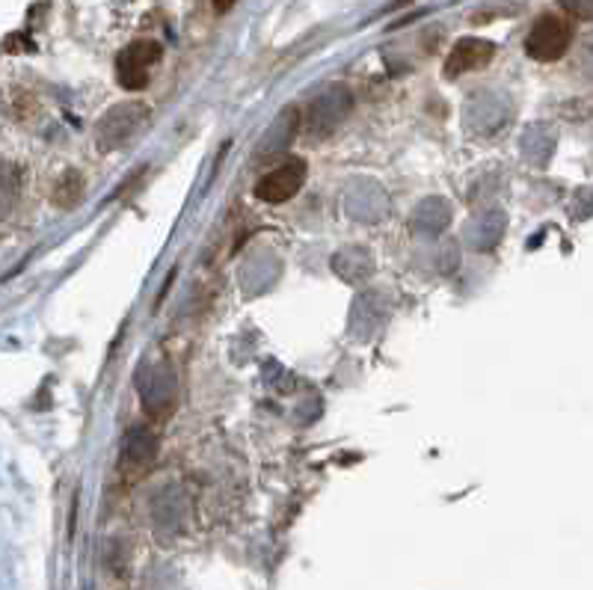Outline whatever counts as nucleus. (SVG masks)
<instances>
[{
  "instance_id": "nucleus-3",
  "label": "nucleus",
  "mask_w": 593,
  "mask_h": 590,
  "mask_svg": "<svg viewBox=\"0 0 593 590\" xmlns=\"http://www.w3.org/2000/svg\"><path fill=\"white\" fill-rule=\"evenodd\" d=\"M164 57V48L152 39L131 42L119 57H116V81L128 92H140L152 81V69Z\"/></svg>"
},
{
  "instance_id": "nucleus-8",
  "label": "nucleus",
  "mask_w": 593,
  "mask_h": 590,
  "mask_svg": "<svg viewBox=\"0 0 593 590\" xmlns=\"http://www.w3.org/2000/svg\"><path fill=\"white\" fill-rule=\"evenodd\" d=\"M561 3V10L567 15H573V19H593V0H558Z\"/></svg>"
},
{
  "instance_id": "nucleus-4",
  "label": "nucleus",
  "mask_w": 593,
  "mask_h": 590,
  "mask_svg": "<svg viewBox=\"0 0 593 590\" xmlns=\"http://www.w3.org/2000/svg\"><path fill=\"white\" fill-rule=\"evenodd\" d=\"M306 161L300 158H288V161L277 163L270 173H265L256 184V196L267 205H279L294 199L300 194V187L306 182Z\"/></svg>"
},
{
  "instance_id": "nucleus-6",
  "label": "nucleus",
  "mask_w": 593,
  "mask_h": 590,
  "mask_svg": "<svg viewBox=\"0 0 593 590\" xmlns=\"http://www.w3.org/2000/svg\"><path fill=\"white\" fill-rule=\"evenodd\" d=\"M496 57V45L490 39H461L454 48H451L449 60H445V78L449 81H457L461 74L478 72L484 66H490V60Z\"/></svg>"
},
{
  "instance_id": "nucleus-5",
  "label": "nucleus",
  "mask_w": 593,
  "mask_h": 590,
  "mask_svg": "<svg viewBox=\"0 0 593 590\" xmlns=\"http://www.w3.org/2000/svg\"><path fill=\"white\" fill-rule=\"evenodd\" d=\"M146 107L143 104H119L113 107L107 116H104L98 128H95V137H98V146L102 149H116L123 146L125 140H131L137 128L143 125Z\"/></svg>"
},
{
  "instance_id": "nucleus-7",
  "label": "nucleus",
  "mask_w": 593,
  "mask_h": 590,
  "mask_svg": "<svg viewBox=\"0 0 593 590\" xmlns=\"http://www.w3.org/2000/svg\"><path fill=\"white\" fill-rule=\"evenodd\" d=\"M83 194V178L74 170H69V173L62 175L60 182H57V187H54V203L60 205V208H74L78 205V199H81Z\"/></svg>"
},
{
  "instance_id": "nucleus-1",
  "label": "nucleus",
  "mask_w": 593,
  "mask_h": 590,
  "mask_svg": "<svg viewBox=\"0 0 593 590\" xmlns=\"http://www.w3.org/2000/svg\"><path fill=\"white\" fill-rule=\"evenodd\" d=\"M350 111H353V92L336 83V86L321 92L315 102L309 104L306 116H303V131L312 140H324L348 119Z\"/></svg>"
},
{
  "instance_id": "nucleus-9",
  "label": "nucleus",
  "mask_w": 593,
  "mask_h": 590,
  "mask_svg": "<svg viewBox=\"0 0 593 590\" xmlns=\"http://www.w3.org/2000/svg\"><path fill=\"white\" fill-rule=\"evenodd\" d=\"M235 7V0H214V10L217 12H229Z\"/></svg>"
},
{
  "instance_id": "nucleus-2",
  "label": "nucleus",
  "mask_w": 593,
  "mask_h": 590,
  "mask_svg": "<svg viewBox=\"0 0 593 590\" xmlns=\"http://www.w3.org/2000/svg\"><path fill=\"white\" fill-rule=\"evenodd\" d=\"M570 42H573V24L563 15L549 12L532 24V31L525 36V51L537 62H555L567 54Z\"/></svg>"
}]
</instances>
